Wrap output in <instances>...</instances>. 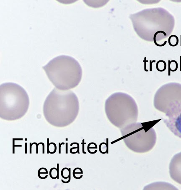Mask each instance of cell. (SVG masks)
Listing matches in <instances>:
<instances>
[{
  "instance_id": "7a4b0ae2",
  "label": "cell",
  "mask_w": 181,
  "mask_h": 190,
  "mask_svg": "<svg viewBox=\"0 0 181 190\" xmlns=\"http://www.w3.org/2000/svg\"><path fill=\"white\" fill-rule=\"evenodd\" d=\"M42 68L56 88L62 90H68L76 87L82 77L80 63L70 56L56 57Z\"/></svg>"
},
{
  "instance_id": "4316f807",
  "label": "cell",
  "mask_w": 181,
  "mask_h": 190,
  "mask_svg": "<svg viewBox=\"0 0 181 190\" xmlns=\"http://www.w3.org/2000/svg\"><path fill=\"white\" fill-rule=\"evenodd\" d=\"M180 71L181 72V56H180Z\"/></svg>"
},
{
  "instance_id": "5bb4252c",
  "label": "cell",
  "mask_w": 181,
  "mask_h": 190,
  "mask_svg": "<svg viewBox=\"0 0 181 190\" xmlns=\"http://www.w3.org/2000/svg\"><path fill=\"white\" fill-rule=\"evenodd\" d=\"M48 170L44 167H42L38 170V175L41 179H45L48 177Z\"/></svg>"
},
{
  "instance_id": "e0dca14e",
  "label": "cell",
  "mask_w": 181,
  "mask_h": 190,
  "mask_svg": "<svg viewBox=\"0 0 181 190\" xmlns=\"http://www.w3.org/2000/svg\"><path fill=\"white\" fill-rule=\"evenodd\" d=\"M50 177L52 179H56L58 178V171L57 168L52 167L50 171Z\"/></svg>"
},
{
  "instance_id": "8992f818",
  "label": "cell",
  "mask_w": 181,
  "mask_h": 190,
  "mask_svg": "<svg viewBox=\"0 0 181 190\" xmlns=\"http://www.w3.org/2000/svg\"><path fill=\"white\" fill-rule=\"evenodd\" d=\"M126 146L134 152L144 153L151 150L156 142L153 128L146 131L141 123H133L120 130Z\"/></svg>"
},
{
  "instance_id": "ba28073f",
  "label": "cell",
  "mask_w": 181,
  "mask_h": 190,
  "mask_svg": "<svg viewBox=\"0 0 181 190\" xmlns=\"http://www.w3.org/2000/svg\"><path fill=\"white\" fill-rule=\"evenodd\" d=\"M166 116L168 118L164 123L175 135L181 138V102L172 106Z\"/></svg>"
},
{
  "instance_id": "9a60e30c",
  "label": "cell",
  "mask_w": 181,
  "mask_h": 190,
  "mask_svg": "<svg viewBox=\"0 0 181 190\" xmlns=\"http://www.w3.org/2000/svg\"><path fill=\"white\" fill-rule=\"evenodd\" d=\"M157 70L160 72H163L166 70V63L165 61L160 60L158 61L156 66Z\"/></svg>"
},
{
  "instance_id": "d6986e66",
  "label": "cell",
  "mask_w": 181,
  "mask_h": 190,
  "mask_svg": "<svg viewBox=\"0 0 181 190\" xmlns=\"http://www.w3.org/2000/svg\"><path fill=\"white\" fill-rule=\"evenodd\" d=\"M83 173V172L82 169L79 167H77V168H75L73 171V176L74 177L76 175L82 174Z\"/></svg>"
},
{
  "instance_id": "d4e9b609",
  "label": "cell",
  "mask_w": 181,
  "mask_h": 190,
  "mask_svg": "<svg viewBox=\"0 0 181 190\" xmlns=\"http://www.w3.org/2000/svg\"><path fill=\"white\" fill-rule=\"evenodd\" d=\"M66 154H68V143H66Z\"/></svg>"
},
{
  "instance_id": "30bf717a",
  "label": "cell",
  "mask_w": 181,
  "mask_h": 190,
  "mask_svg": "<svg viewBox=\"0 0 181 190\" xmlns=\"http://www.w3.org/2000/svg\"><path fill=\"white\" fill-rule=\"evenodd\" d=\"M144 190H178L172 185L166 182H156L146 186Z\"/></svg>"
},
{
  "instance_id": "52a82bcc",
  "label": "cell",
  "mask_w": 181,
  "mask_h": 190,
  "mask_svg": "<svg viewBox=\"0 0 181 190\" xmlns=\"http://www.w3.org/2000/svg\"><path fill=\"white\" fill-rule=\"evenodd\" d=\"M181 102V90L168 89L167 84L164 85L156 92L154 98L155 108L166 113L175 103Z\"/></svg>"
},
{
  "instance_id": "6da1fadb",
  "label": "cell",
  "mask_w": 181,
  "mask_h": 190,
  "mask_svg": "<svg viewBox=\"0 0 181 190\" xmlns=\"http://www.w3.org/2000/svg\"><path fill=\"white\" fill-rule=\"evenodd\" d=\"M79 110V101L75 93L56 88L46 98L43 109L46 120L58 127H64L73 123Z\"/></svg>"
},
{
  "instance_id": "7402d4cb",
  "label": "cell",
  "mask_w": 181,
  "mask_h": 190,
  "mask_svg": "<svg viewBox=\"0 0 181 190\" xmlns=\"http://www.w3.org/2000/svg\"><path fill=\"white\" fill-rule=\"evenodd\" d=\"M70 179H71V176H70V177H69V179H68V181H63V180H61V181H62V183H67L70 182Z\"/></svg>"
},
{
  "instance_id": "5b68a950",
  "label": "cell",
  "mask_w": 181,
  "mask_h": 190,
  "mask_svg": "<svg viewBox=\"0 0 181 190\" xmlns=\"http://www.w3.org/2000/svg\"><path fill=\"white\" fill-rule=\"evenodd\" d=\"M165 12L160 8L147 9L130 16L135 31L142 39L153 41L155 33L165 26Z\"/></svg>"
},
{
  "instance_id": "8fae6325",
  "label": "cell",
  "mask_w": 181,
  "mask_h": 190,
  "mask_svg": "<svg viewBox=\"0 0 181 190\" xmlns=\"http://www.w3.org/2000/svg\"><path fill=\"white\" fill-rule=\"evenodd\" d=\"M178 68V64L177 61L175 60H168V76L171 75V71L175 72L177 70Z\"/></svg>"
},
{
  "instance_id": "4fadbf2b",
  "label": "cell",
  "mask_w": 181,
  "mask_h": 190,
  "mask_svg": "<svg viewBox=\"0 0 181 190\" xmlns=\"http://www.w3.org/2000/svg\"><path fill=\"white\" fill-rule=\"evenodd\" d=\"M57 151V146L54 143H49V140H48L47 143V153L48 154H53L56 153Z\"/></svg>"
},
{
  "instance_id": "603a6c76",
  "label": "cell",
  "mask_w": 181,
  "mask_h": 190,
  "mask_svg": "<svg viewBox=\"0 0 181 190\" xmlns=\"http://www.w3.org/2000/svg\"><path fill=\"white\" fill-rule=\"evenodd\" d=\"M59 164H57V171H58V178L57 179H59Z\"/></svg>"
},
{
  "instance_id": "3957f363",
  "label": "cell",
  "mask_w": 181,
  "mask_h": 190,
  "mask_svg": "<svg viewBox=\"0 0 181 190\" xmlns=\"http://www.w3.org/2000/svg\"><path fill=\"white\" fill-rule=\"evenodd\" d=\"M29 99L26 91L19 85L5 83L0 86V117L3 120L20 119L27 113Z\"/></svg>"
},
{
  "instance_id": "484cf974",
  "label": "cell",
  "mask_w": 181,
  "mask_h": 190,
  "mask_svg": "<svg viewBox=\"0 0 181 190\" xmlns=\"http://www.w3.org/2000/svg\"><path fill=\"white\" fill-rule=\"evenodd\" d=\"M27 143H26V148H26V149H25V153H26V154H27Z\"/></svg>"
},
{
  "instance_id": "cb8c5ba5",
  "label": "cell",
  "mask_w": 181,
  "mask_h": 190,
  "mask_svg": "<svg viewBox=\"0 0 181 190\" xmlns=\"http://www.w3.org/2000/svg\"><path fill=\"white\" fill-rule=\"evenodd\" d=\"M42 154H44V144L43 143H42Z\"/></svg>"
},
{
  "instance_id": "44dd1931",
  "label": "cell",
  "mask_w": 181,
  "mask_h": 190,
  "mask_svg": "<svg viewBox=\"0 0 181 190\" xmlns=\"http://www.w3.org/2000/svg\"><path fill=\"white\" fill-rule=\"evenodd\" d=\"M65 144L64 143H59V154H61V145H63V144Z\"/></svg>"
},
{
  "instance_id": "277c9868",
  "label": "cell",
  "mask_w": 181,
  "mask_h": 190,
  "mask_svg": "<svg viewBox=\"0 0 181 190\" xmlns=\"http://www.w3.org/2000/svg\"><path fill=\"white\" fill-rule=\"evenodd\" d=\"M105 111L108 119L120 130L137 122L139 110L136 102L125 93L118 92L106 100Z\"/></svg>"
},
{
  "instance_id": "9c48e42d",
  "label": "cell",
  "mask_w": 181,
  "mask_h": 190,
  "mask_svg": "<svg viewBox=\"0 0 181 190\" xmlns=\"http://www.w3.org/2000/svg\"><path fill=\"white\" fill-rule=\"evenodd\" d=\"M169 169L171 178L181 184V152L174 156L170 162Z\"/></svg>"
},
{
  "instance_id": "2e32d148",
  "label": "cell",
  "mask_w": 181,
  "mask_h": 190,
  "mask_svg": "<svg viewBox=\"0 0 181 190\" xmlns=\"http://www.w3.org/2000/svg\"><path fill=\"white\" fill-rule=\"evenodd\" d=\"M61 175L63 179H68L69 177L71 176L70 168H68L67 167L63 168L61 170Z\"/></svg>"
},
{
  "instance_id": "ac0fdd59",
  "label": "cell",
  "mask_w": 181,
  "mask_h": 190,
  "mask_svg": "<svg viewBox=\"0 0 181 190\" xmlns=\"http://www.w3.org/2000/svg\"><path fill=\"white\" fill-rule=\"evenodd\" d=\"M104 145L103 143L100 144L99 150L101 154H104L107 153L108 151V146L107 145L105 146V145Z\"/></svg>"
},
{
  "instance_id": "7c38bea8",
  "label": "cell",
  "mask_w": 181,
  "mask_h": 190,
  "mask_svg": "<svg viewBox=\"0 0 181 190\" xmlns=\"http://www.w3.org/2000/svg\"><path fill=\"white\" fill-rule=\"evenodd\" d=\"M179 38L176 35H171L168 38V44L172 47H175L177 46L179 43Z\"/></svg>"
},
{
  "instance_id": "ffe728a7",
  "label": "cell",
  "mask_w": 181,
  "mask_h": 190,
  "mask_svg": "<svg viewBox=\"0 0 181 190\" xmlns=\"http://www.w3.org/2000/svg\"><path fill=\"white\" fill-rule=\"evenodd\" d=\"M97 149V144L95 145L94 147H91L90 144H89L88 146V147H87V149H88V152L91 149Z\"/></svg>"
}]
</instances>
